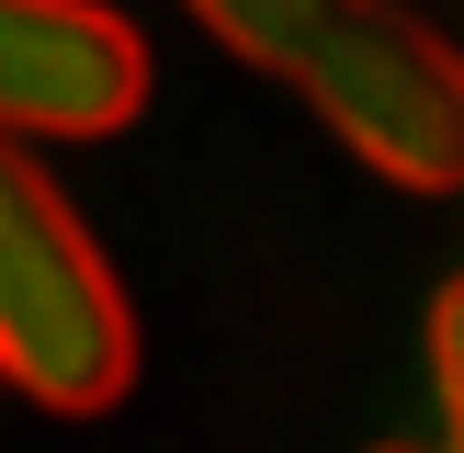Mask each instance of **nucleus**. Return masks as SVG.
Masks as SVG:
<instances>
[{"mask_svg":"<svg viewBox=\"0 0 464 453\" xmlns=\"http://www.w3.org/2000/svg\"><path fill=\"white\" fill-rule=\"evenodd\" d=\"M0 385L57 419H102L136 385V306L68 193L0 136Z\"/></svg>","mask_w":464,"mask_h":453,"instance_id":"f257e3e1","label":"nucleus"},{"mask_svg":"<svg viewBox=\"0 0 464 453\" xmlns=\"http://www.w3.org/2000/svg\"><path fill=\"white\" fill-rule=\"evenodd\" d=\"M329 136L408 193H464V57L397 0H340L295 68Z\"/></svg>","mask_w":464,"mask_h":453,"instance_id":"f03ea898","label":"nucleus"},{"mask_svg":"<svg viewBox=\"0 0 464 453\" xmlns=\"http://www.w3.org/2000/svg\"><path fill=\"white\" fill-rule=\"evenodd\" d=\"M148 45L102 0H0V136H125Z\"/></svg>","mask_w":464,"mask_h":453,"instance_id":"7ed1b4c3","label":"nucleus"},{"mask_svg":"<svg viewBox=\"0 0 464 453\" xmlns=\"http://www.w3.org/2000/svg\"><path fill=\"white\" fill-rule=\"evenodd\" d=\"M181 12H193L227 57H249V68H272V80H295V68H306V45H317V23H329L340 0H181Z\"/></svg>","mask_w":464,"mask_h":453,"instance_id":"20e7f679","label":"nucleus"},{"mask_svg":"<svg viewBox=\"0 0 464 453\" xmlns=\"http://www.w3.org/2000/svg\"><path fill=\"white\" fill-rule=\"evenodd\" d=\"M430 385H442V430L464 442V284H442L430 306Z\"/></svg>","mask_w":464,"mask_h":453,"instance_id":"39448f33","label":"nucleus"}]
</instances>
